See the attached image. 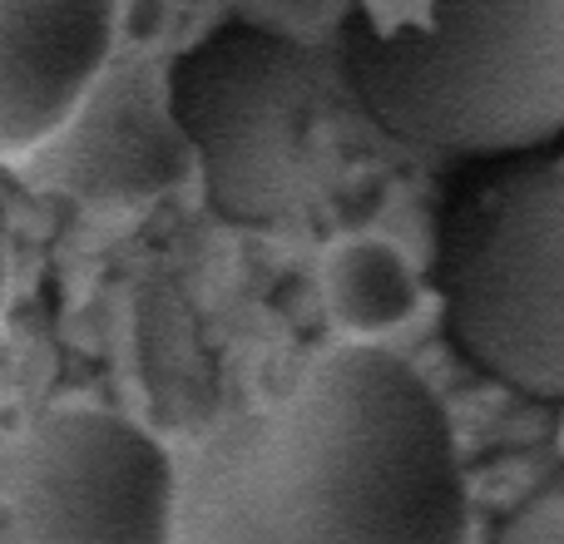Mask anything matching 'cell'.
Returning a JSON list of instances; mask_svg holds the SVG:
<instances>
[{
  "instance_id": "1",
  "label": "cell",
  "mask_w": 564,
  "mask_h": 544,
  "mask_svg": "<svg viewBox=\"0 0 564 544\" xmlns=\"http://www.w3.org/2000/svg\"><path fill=\"white\" fill-rule=\"evenodd\" d=\"M174 480V544H466L456 426L416 367L347 341L278 401L204 436Z\"/></svg>"
},
{
  "instance_id": "2",
  "label": "cell",
  "mask_w": 564,
  "mask_h": 544,
  "mask_svg": "<svg viewBox=\"0 0 564 544\" xmlns=\"http://www.w3.org/2000/svg\"><path fill=\"white\" fill-rule=\"evenodd\" d=\"M341 79L397 144L446 164L564 134V0H426V20L341 30Z\"/></svg>"
},
{
  "instance_id": "3",
  "label": "cell",
  "mask_w": 564,
  "mask_h": 544,
  "mask_svg": "<svg viewBox=\"0 0 564 544\" xmlns=\"http://www.w3.org/2000/svg\"><path fill=\"white\" fill-rule=\"evenodd\" d=\"M436 297L456 351L525 401L564 396V149L466 164L441 208Z\"/></svg>"
},
{
  "instance_id": "4",
  "label": "cell",
  "mask_w": 564,
  "mask_h": 544,
  "mask_svg": "<svg viewBox=\"0 0 564 544\" xmlns=\"http://www.w3.org/2000/svg\"><path fill=\"white\" fill-rule=\"evenodd\" d=\"M204 198L234 228H282L337 174L327 69L307 45L224 25L164 69Z\"/></svg>"
},
{
  "instance_id": "5",
  "label": "cell",
  "mask_w": 564,
  "mask_h": 544,
  "mask_svg": "<svg viewBox=\"0 0 564 544\" xmlns=\"http://www.w3.org/2000/svg\"><path fill=\"white\" fill-rule=\"evenodd\" d=\"M178 466L144 426L99 406L35 421L10 466V544H174Z\"/></svg>"
},
{
  "instance_id": "6",
  "label": "cell",
  "mask_w": 564,
  "mask_h": 544,
  "mask_svg": "<svg viewBox=\"0 0 564 544\" xmlns=\"http://www.w3.org/2000/svg\"><path fill=\"white\" fill-rule=\"evenodd\" d=\"M30 184L55 188L85 208H134L174 194L194 174L184 134L164 95V69L115 65L89 85L75 115L20 159Z\"/></svg>"
},
{
  "instance_id": "7",
  "label": "cell",
  "mask_w": 564,
  "mask_h": 544,
  "mask_svg": "<svg viewBox=\"0 0 564 544\" xmlns=\"http://www.w3.org/2000/svg\"><path fill=\"white\" fill-rule=\"evenodd\" d=\"M119 40V0H0V168L30 159L89 95Z\"/></svg>"
},
{
  "instance_id": "8",
  "label": "cell",
  "mask_w": 564,
  "mask_h": 544,
  "mask_svg": "<svg viewBox=\"0 0 564 544\" xmlns=\"http://www.w3.org/2000/svg\"><path fill=\"white\" fill-rule=\"evenodd\" d=\"M416 268L387 238H347L322 263V307L332 327L351 341H377L421 312Z\"/></svg>"
},
{
  "instance_id": "9",
  "label": "cell",
  "mask_w": 564,
  "mask_h": 544,
  "mask_svg": "<svg viewBox=\"0 0 564 544\" xmlns=\"http://www.w3.org/2000/svg\"><path fill=\"white\" fill-rule=\"evenodd\" d=\"M490 544H564V480L550 476L530 500L500 520Z\"/></svg>"
},
{
  "instance_id": "10",
  "label": "cell",
  "mask_w": 564,
  "mask_h": 544,
  "mask_svg": "<svg viewBox=\"0 0 564 544\" xmlns=\"http://www.w3.org/2000/svg\"><path fill=\"white\" fill-rule=\"evenodd\" d=\"M6 278H10V184L0 168V302H6Z\"/></svg>"
},
{
  "instance_id": "11",
  "label": "cell",
  "mask_w": 564,
  "mask_h": 544,
  "mask_svg": "<svg viewBox=\"0 0 564 544\" xmlns=\"http://www.w3.org/2000/svg\"><path fill=\"white\" fill-rule=\"evenodd\" d=\"M15 446L20 440L10 436V421L0 411V510H6V490H10V466H15Z\"/></svg>"
}]
</instances>
